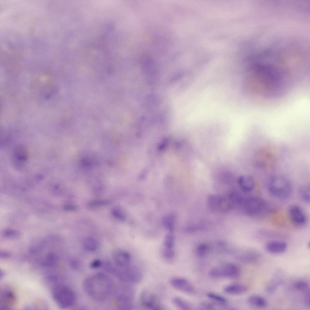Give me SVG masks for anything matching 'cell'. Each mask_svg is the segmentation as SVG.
I'll return each mask as SVG.
<instances>
[{
  "instance_id": "6da1fadb",
  "label": "cell",
  "mask_w": 310,
  "mask_h": 310,
  "mask_svg": "<svg viewBox=\"0 0 310 310\" xmlns=\"http://www.w3.org/2000/svg\"><path fill=\"white\" fill-rule=\"evenodd\" d=\"M83 284L86 293L91 298L98 302L105 300L111 293L113 288V283L110 278L101 272L87 277Z\"/></svg>"
},
{
  "instance_id": "7a4b0ae2",
  "label": "cell",
  "mask_w": 310,
  "mask_h": 310,
  "mask_svg": "<svg viewBox=\"0 0 310 310\" xmlns=\"http://www.w3.org/2000/svg\"><path fill=\"white\" fill-rule=\"evenodd\" d=\"M268 188L270 194L280 200H286L292 195L293 186L290 181L286 177L276 175L269 180Z\"/></svg>"
},
{
  "instance_id": "3957f363",
  "label": "cell",
  "mask_w": 310,
  "mask_h": 310,
  "mask_svg": "<svg viewBox=\"0 0 310 310\" xmlns=\"http://www.w3.org/2000/svg\"><path fill=\"white\" fill-rule=\"evenodd\" d=\"M54 299L58 306L66 309L72 306L75 302L76 296L74 291L69 287L63 285L55 286L52 292Z\"/></svg>"
},
{
  "instance_id": "277c9868",
  "label": "cell",
  "mask_w": 310,
  "mask_h": 310,
  "mask_svg": "<svg viewBox=\"0 0 310 310\" xmlns=\"http://www.w3.org/2000/svg\"><path fill=\"white\" fill-rule=\"evenodd\" d=\"M111 272L115 273L122 282L131 284L139 283L143 278V273L140 269L132 263L124 267H117L116 269L113 267Z\"/></svg>"
},
{
  "instance_id": "5b68a950",
  "label": "cell",
  "mask_w": 310,
  "mask_h": 310,
  "mask_svg": "<svg viewBox=\"0 0 310 310\" xmlns=\"http://www.w3.org/2000/svg\"><path fill=\"white\" fill-rule=\"evenodd\" d=\"M241 273L239 268L232 263H227L211 269L209 275L215 278L236 279Z\"/></svg>"
},
{
  "instance_id": "8992f818",
  "label": "cell",
  "mask_w": 310,
  "mask_h": 310,
  "mask_svg": "<svg viewBox=\"0 0 310 310\" xmlns=\"http://www.w3.org/2000/svg\"><path fill=\"white\" fill-rule=\"evenodd\" d=\"M140 302L142 306L147 309L153 310L164 309L160 302L159 295L151 289H144L140 293Z\"/></svg>"
},
{
  "instance_id": "52a82bcc",
  "label": "cell",
  "mask_w": 310,
  "mask_h": 310,
  "mask_svg": "<svg viewBox=\"0 0 310 310\" xmlns=\"http://www.w3.org/2000/svg\"><path fill=\"white\" fill-rule=\"evenodd\" d=\"M266 202L261 197L252 196L247 199L243 204L245 213L250 216L258 215L268 208Z\"/></svg>"
},
{
  "instance_id": "ba28073f",
  "label": "cell",
  "mask_w": 310,
  "mask_h": 310,
  "mask_svg": "<svg viewBox=\"0 0 310 310\" xmlns=\"http://www.w3.org/2000/svg\"><path fill=\"white\" fill-rule=\"evenodd\" d=\"M208 204L212 209L225 212L231 209L233 203L229 198L227 199L219 195H212L208 198Z\"/></svg>"
},
{
  "instance_id": "9c48e42d",
  "label": "cell",
  "mask_w": 310,
  "mask_h": 310,
  "mask_svg": "<svg viewBox=\"0 0 310 310\" xmlns=\"http://www.w3.org/2000/svg\"><path fill=\"white\" fill-rule=\"evenodd\" d=\"M289 218L291 223L298 227L302 226L306 223L307 217L302 208L300 206L294 204L290 206L288 210Z\"/></svg>"
},
{
  "instance_id": "30bf717a",
  "label": "cell",
  "mask_w": 310,
  "mask_h": 310,
  "mask_svg": "<svg viewBox=\"0 0 310 310\" xmlns=\"http://www.w3.org/2000/svg\"><path fill=\"white\" fill-rule=\"evenodd\" d=\"M170 283L173 288L182 292L190 294L194 292V288L192 284L184 278L173 277L170 279Z\"/></svg>"
},
{
  "instance_id": "8fae6325",
  "label": "cell",
  "mask_w": 310,
  "mask_h": 310,
  "mask_svg": "<svg viewBox=\"0 0 310 310\" xmlns=\"http://www.w3.org/2000/svg\"><path fill=\"white\" fill-rule=\"evenodd\" d=\"M112 259L114 263L118 267H124L132 263L131 256L125 250L115 251L113 253Z\"/></svg>"
},
{
  "instance_id": "7c38bea8",
  "label": "cell",
  "mask_w": 310,
  "mask_h": 310,
  "mask_svg": "<svg viewBox=\"0 0 310 310\" xmlns=\"http://www.w3.org/2000/svg\"><path fill=\"white\" fill-rule=\"evenodd\" d=\"M16 297L14 292L9 290L3 291L0 297V308L2 309H10L16 302Z\"/></svg>"
},
{
  "instance_id": "4fadbf2b",
  "label": "cell",
  "mask_w": 310,
  "mask_h": 310,
  "mask_svg": "<svg viewBox=\"0 0 310 310\" xmlns=\"http://www.w3.org/2000/svg\"><path fill=\"white\" fill-rule=\"evenodd\" d=\"M287 248V243L281 241H270L268 242L265 245V248L267 251L273 254L283 253L286 250Z\"/></svg>"
},
{
  "instance_id": "5bb4252c",
  "label": "cell",
  "mask_w": 310,
  "mask_h": 310,
  "mask_svg": "<svg viewBox=\"0 0 310 310\" xmlns=\"http://www.w3.org/2000/svg\"><path fill=\"white\" fill-rule=\"evenodd\" d=\"M238 183L241 188L246 192L252 191L255 186L254 178L249 175H244L240 176L239 179Z\"/></svg>"
},
{
  "instance_id": "9a60e30c",
  "label": "cell",
  "mask_w": 310,
  "mask_h": 310,
  "mask_svg": "<svg viewBox=\"0 0 310 310\" xmlns=\"http://www.w3.org/2000/svg\"><path fill=\"white\" fill-rule=\"evenodd\" d=\"M247 290V288L245 285L240 284H234L228 285L224 289V292L228 294L234 295L243 294Z\"/></svg>"
},
{
  "instance_id": "2e32d148",
  "label": "cell",
  "mask_w": 310,
  "mask_h": 310,
  "mask_svg": "<svg viewBox=\"0 0 310 310\" xmlns=\"http://www.w3.org/2000/svg\"><path fill=\"white\" fill-rule=\"evenodd\" d=\"M279 272L276 273L273 278L266 286L265 290L269 293H272L275 291L278 286L281 284L283 282L282 275Z\"/></svg>"
},
{
  "instance_id": "e0dca14e",
  "label": "cell",
  "mask_w": 310,
  "mask_h": 310,
  "mask_svg": "<svg viewBox=\"0 0 310 310\" xmlns=\"http://www.w3.org/2000/svg\"><path fill=\"white\" fill-rule=\"evenodd\" d=\"M248 302L251 305L259 308H264L268 305V302L264 298L260 296L253 295L250 296Z\"/></svg>"
},
{
  "instance_id": "ac0fdd59",
  "label": "cell",
  "mask_w": 310,
  "mask_h": 310,
  "mask_svg": "<svg viewBox=\"0 0 310 310\" xmlns=\"http://www.w3.org/2000/svg\"><path fill=\"white\" fill-rule=\"evenodd\" d=\"M207 296L213 302L221 306H225L227 304L228 301L227 299L223 296L217 294L209 292L207 294Z\"/></svg>"
},
{
  "instance_id": "d6986e66",
  "label": "cell",
  "mask_w": 310,
  "mask_h": 310,
  "mask_svg": "<svg viewBox=\"0 0 310 310\" xmlns=\"http://www.w3.org/2000/svg\"><path fill=\"white\" fill-rule=\"evenodd\" d=\"M174 305L180 309L189 310L191 307L190 304L186 300L179 297L176 296L172 299Z\"/></svg>"
},
{
  "instance_id": "ffe728a7",
  "label": "cell",
  "mask_w": 310,
  "mask_h": 310,
  "mask_svg": "<svg viewBox=\"0 0 310 310\" xmlns=\"http://www.w3.org/2000/svg\"><path fill=\"white\" fill-rule=\"evenodd\" d=\"M310 186L305 184L301 186L299 189V194L301 199L305 202L309 203L310 200Z\"/></svg>"
},
{
  "instance_id": "44dd1931",
  "label": "cell",
  "mask_w": 310,
  "mask_h": 310,
  "mask_svg": "<svg viewBox=\"0 0 310 310\" xmlns=\"http://www.w3.org/2000/svg\"><path fill=\"white\" fill-rule=\"evenodd\" d=\"M84 247L88 251L94 252L98 249V244L95 239L93 238H88L84 241Z\"/></svg>"
},
{
  "instance_id": "7402d4cb",
  "label": "cell",
  "mask_w": 310,
  "mask_h": 310,
  "mask_svg": "<svg viewBox=\"0 0 310 310\" xmlns=\"http://www.w3.org/2000/svg\"><path fill=\"white\" fill-rule=\"evenodd\" d=\"M209 250V247L206 244L201 243L198 245L196 249V253L199 257L205 256Z\"/></svg>"
},
{
  "instance_id": "603a6c76",
  "label": "cell",
  "mask_w": 310,
  "mask_h": 310,
  "mask_svg": "<svg viewBox=\"0 0 310 310\" xmlns=\"http://www.w3.org/2000/svg\"><path fill=\"white\" fill-rule=\"evenodd\" d=\"M162 255L163 258L166 260L170 261L174 258L175 253L173 248L164 247L162 251Z\"/></svg>"
},
{
  "instance_id": "cb8c5ba5",
  "label": "cell",
  "mask_w": 310,
  "mask_h": 310,
  "mask_svg": "<svg viewBox=\"0 0 310 310\" xmlns=\"http://www.w3.org/2000/svg\"><path fill=\"white\" fill-rule=\"evenodd\" d=\"M174 218L172 215L165 217L163 220V224L165 227L170 231L173 230L174 228Z\"/></svg>"
},
{
  "instance_id": "d4e9b609",
  "label": "cell",
  "mask_w": 310,
  "mask_h": 310,
  "mask_svg": "<svg viewBox=\"0 0 310 310\" xmlns=\"http://www.w3.org/2000/svg\"><path fill=\"white\" fill-rule=\"evenodd\" d=\"M258 258L257 255L254 253H246L239 257L240 259L244 262H251L255 261Z\"/></svg>"
},
{
  "instance_id": "484cf974",
  "label": "cell",
  "mask_w": 310,
  "mask_h": 310,
  "mask_svg": "<svg viewBox=\"0 0 310 310\" xmlns=\"http://www.w3.org/2000/svg\"><path fill=\"white\" fill-rule=\"evenodd\" d=\"M294 287L296 290L304 292L309 289L308 283L304 280H299L294 284Z\"/></svg>"
},
{
  "instance_id": "4316f807",
  "label": "cell",
  "mask_w": 310,
  "mask_h": 310,
  "mask_svg": "<svg viewBox=\"0 0 310 310\" xmlns=\"http://www.w3.org/2000/svg\"><path fill=\"white\" fill-rule=\"evenodd\" d=\"M174 243V238L173 235L168 234L166 236L164 242V247L173 248Z\"/></svg>"
},
{
  "instance_id": "83f0119b",
  "label": "cell",
  "mask_w": 310,
  "mask_h": 310,
  "mask_svg": "<svg viewBox=\"0 0 310 310\" xmlns=\"http://www.w3.org/2000/svg\"><path fill=\"white\" fill-rule=\"evenodd\" d=\"M2 235L9 238L17 237L20 235V233L16 230L12 229L5 230L2 232Z\"/></svg>"
},
{
  "instance_id": "f1b7e54d",
  "label": "cell",
  "mask_w": 310,
  "mask_h": 310,
  "mask_svg": "<svg viewBox=\"0 0 310 310\" xmlns=\"http://www.w3.org/2000/svg\"><path fill=\"white\" fill-rule=\"evenodd\" d=\"M110 201L109 200H97L91 201L88 204V206L91 207H95L105 205L109 204Z\"/></svg>"
},
{
  "instance_id": "f546056e",
  "label": "cell",
  "mask_w": 310,
  "mask_h": 310,
  "mask_svg": "<svg viewBox=\"0 0 310 310\" xmlns=\"http://www.w3.org/2000/svg\"><path fill=\"white\" fill-rule=\"evenodd\" d=\"M200 308L202 310H213L215 306L213 303L207 301H203L200 303Z\"/></svg>"
},
{
  "instance_id": "4dcf8cb0",
  "label": "cell",
  "mask_w": 310,
  "mask_h": 310,
  "mask_svg": "<svg viewBox=\"0 0 310 310\" xmlns=\"http://www.w3.org/2000/svg\"><path fill=\"white\" fill-rule=\"evenodd\" d=\"M112 213L115 217L119 220L124 221L125 219V217L124 215L118 209H113L112 211Z\"/></svg>"
},
{
  "instance_id": "1f68e13d",
  "label": "cell",
  "mask_w": 310,
  "mask_h": 310,
  "mask_svg": "<svg viewBox=\"0 0 310 310\" xmlns=\"http://www.w3.org/2000/svg\"><path fill=\"white\" fill-rule=\"evenodd\" d=\"M304 303L307 307L310 306V291L309 289L304 291Z\"/></svg>"
},
{
  "instance_id": "d6a6232c",
  "label": "cell",
  "mask_w": 310,
  "mask_h": 310,
  "mask_svg": "<svg viewBox=\"0 0 310 310\" xmlns=\"http://www.w3.org/2000/svg\"><path fill=\"white\" fill-rule=\"evenodd\" d=\"M102 262L99 259H95L91 262L90 265L93 269H97L100 267L102 265Z\"/></svg>"
},
{
  "instance_id": "836d02e7",
  "label": "cell",
  "mask_w": 310,
  "mask_h": 310,
  "mask_svg": "<svg viewBox=\"0 0 310 310\" xmlns=\"http://www.w3.org/2000/svg\"><path fill=\"white\" fill-rule=\"evenodd\" d=\"M64 208L65 210L69 211H74L77 209V206L73 205H67L65 206Z\"/></svg>"
},
{
  "instance_id": "e575fe53",
  "label": "cell",
  "mask_w": 310,
  "mask_h": 310,
  "mask_svg": "<svg viewBox=\"0 0 310 310\" xmlns=\"http://www.w3.org/2000/svg\"><path fill=\"white\" fill-rule=\"evenodd\" d=\"M170 9H171V8H170Z\"/></svg>"
},
{
  "instance_id": "d590c367",
  "label": "cell",
  "mask_w": 310,
  "mask_h": 310,
  "mask_svg": "<svg viewBox=\"0 0 310 310\" xmlns=\"http://www.w3.org/2000/svg\"><path fill=\"white\" fill-rule=\"evenodd\" d=\"M167 9H168V8H167Z\"/></svg>"
}]
</instances>
